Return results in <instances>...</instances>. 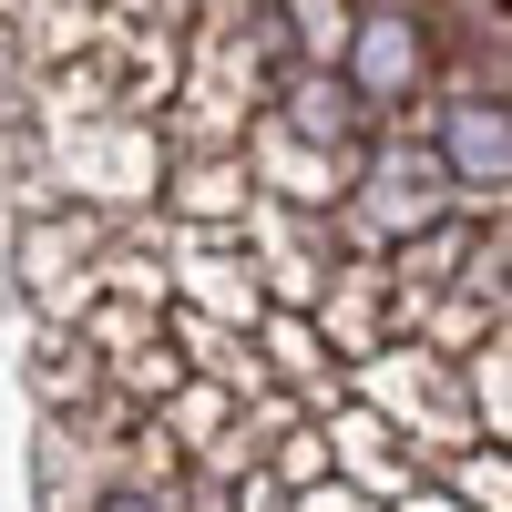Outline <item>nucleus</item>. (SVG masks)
Segmentation results:
<instances>
[{
	"instance_id": "obj_11",
	"label": "nucleus",
	"mask_w": 512,
	"mask_h": 512,
	"mask_svg": "<svg viewBox=\"0 0 512 512\" xmlns=\"http://www.w3.org/2000/svg\"><path fill=\"white\" fill-rule=\"evenodd\" d=\"M93 297H123V308H175V277H164V256H154V236L134 226V236H113L103 256H93Z\"/></svg>"
},
{
	"instance_id": "obj_6",
	"label": "nucleus",
	"mask_w": 512,
	"mask_h": 512,
	"mask_svg": "<svg viewBox=\"0 0 512 512\" xmlns=\"http://www.w3.org/2000/svg\"><path fill=\"white\" fill-rule=\"evenodd\" d=\"M164 246H175V308L185 318H216V328H256L267 318V297H256V267H246V246L236 236H185V226H164Z\"/></svg>"
},
{
	"instance_id": "obj_9",
	"label": "nucleus",
	"mask_w": 512,
	"mask_h": 512,
	"mask_svg": "<svg viewBox=\"0 0 512 512\" xmlns=\"http://www.w3.org/2000/svg\"><path fill=\"white\" fill-rule=\"evenodd\" d=\"M246 164L236 154H175V175H164V226H185V236H236L246 226Z\"/></svg>"
},
{
	"instance_id": "obj_10",
	"label": "nucleus",
	"mask_w": 512,
	"mask_h": 512,
	"mask_svg": "<svg viewBox=\"0 0 512 512\" xmlns=\"http://www.w3.org/2000/svg\"><path fill=\"white\" fill-rule=\"evenodd\" d=\"M21 379H31L41 420H82V410L103 400V359L82 349L72 328H41V338H31V359H21Z\"/></svg>"
},
{
	"instance_id": "obj_13",
	"label": "nucleus",
	"mask_w": 512,
	"mask_h": 512,
	"mask_svg": "<svg viewBox=\"0 0 512 512\" xmlns=\"http://www.w3.org/2000/svg\"><path fill=\"white\" fill-rule=\"evenodd\" d=\"M72 338H82L103 369H123V359H144L154 338H164V318H154V308H123V297H93V308L72 318Z\"/></svg>"
},
{
	"instance_id": "obj_7",
	"label": "nucleus",
	"mask_w": 512,
	"mask_h": 512,
	"mask_svg": "<svg viewBox=\"0 0 512 512\" xmlns=\"http://www.w3.org/2000/svg\"><path fill=\"white\" fill-rule=\"evenodd\" d=\"M308 328H318V349L338 369H359V359L390 349V287H379V256H338L328 287H318V308H308Z\"/></svg>"
},
{
	"instance_id": "obj_2",
	"label": "nucleus",
	"mask_w": 512,
	"mask_h": 512,
	"mask_svg": "<svg viewBox=\"0 0 512 512\" xmlns=\"http://www.w3.org/2000/svg\"><path fill=\"white\" fill-rule=\"evenodd\" d=\"M349 400H359L369 420H390V431L420 451V472H431V461H461V451H492V441L472 431V410H461V369L431 359V349H410V338H390L379 359L349 369Z\"/></svg>"
},
{
	"instance_id": "obj_14",
	"label": "nucleus",
	"mask_w": 512,
	"mask_h": 512,
	"mask_svg": "<svg viewBox=\"0 0 512 512\" xmlns=\"http://www.w3.org/2000/svg\"><path fill=\"white\" fill-rule=\"evenodd\" d=\"M441 472H451L461 512H512V461L502 451H461V461H441Z\"/></svg>"
},
{
	"instance_id": "obj_12",
	"label": "nucleus",
	"mask_w": 512,
	"mask_h": 512,
	"mask_svg": "<svg viewBox=\"0 0 512 512\" xmlns=\"http://www.w3.org/2000/svg\"><path fill=\"white\" fill-rule=\"evenodd\" d=\"M492 338H502V308H482V297H461V287L431 297V308L410 318V349H431V359H451V369L472 359V349H492Z\"/></svg>"
},
{
	"instance_id": "obj_5",
	"label": "nucleus",
	"mask_w": 512,
	"mask_h": 512,
	"mask_svg": "<svg viewBox=\"0 0 512 512\" xmlns=\"http://www.w3.org/2000/svg\"><path fill=\"white\" fill-rule=\"evenodd\" d=\"M431 154H441V175H451V195H461V216H502L512 134H502V103H492V93H451Z\"/></svg>"
},
{
	"instance_id": "obj_1",
	"label": "nucleus",
	"mask_w": 512,
	"mask_h": 512,
	"mask_svg": "<svg viewBox=\"0 0 512 512\" xmlns=\"http://www.w3.org/2000/svg\"><path fill=\"white\" fill-rule=\"evenodd\" d=\"M164 175H175V144L164 123H82V134H41V185L21 216L41 205H82V216H144L164 205Z\"/></svg>"
},
{
	"instance_id": "obj_4",
	"label": "nucleus",
	"mask_w": 512,
	"mask_h": 512,
	"mask_svg": "<svg viewBox=\"0 0 512 512\" xmlns=\"http://www.w3.org/2000/svg\"><path fill=\"white\" fill-rule=\"evenodd\" d=\"M318 441H328V482H338V492H359V502H379V512L420 492V451L390 431V420H369L359 400H338V410L318 420Z\"/></svg>"
},
{
	"instance_id": "obj_15",
	"label": "nucleus",
	"mask_w": 512,
	"mask_h": 512,
	"mask_svg": "<svg viewBox=\"0 0 512 512\" xmlns=\"http://www.w3.org/2000/svg\"><path fill=\"white\" fill-rule=\"evenodd\" d=\"M297 512H379V502H359V492H338V482H318V492H297Z\"/></svg>"
},
{
	"instance_id": "obj_16",
	"label": "nucleus",
	"mask_w": 512,
	"mask_h": 512,
	"mask_svg": "<svg viewBox=\"0 0 512 512\" xmlns=\"http://www.w3.org/2000/svg\"><path fill=\"white\" fill-rule=\"evenodd\" d=\"M390 512H461V502H451V492H431V482H420V492H410V502H390Z\"/></svg>"
},
{
	"instance_id": "obj_8",
	"label": "nucleus",
	"mask_w": 512,
	"mask_h": 512,
	"mask_svg": "<svg viewBox=\"0 0 512 512\" xmlns=\"http://www.w3.org/2000/svg\"><path fill=\"white\" fill-rule=\"evenodd\" d=\"M267 113L287 123L297 144L338 154V164H359V154H369V134H379V123H369V103H359V93H349V82H338V72H277Z\"/></svg>"
},
{
	"instance_id": "obj_3",
	"label": "nucleus",
	"mask_w": 512,
	"mask_h": 512,
	"mask_svg": "<svg viewBox=\"0 0 512 512\" xmlns=\"http://www.w3.org/2000/svg\"><path fill=\"white\" fill-rule=\"evenodd\" d=\"M113 246L103 216H82V205H41V216H21V297L41 308V328H72L82 308H93V256Z\"/></svg>"
}]
</instances>
